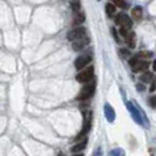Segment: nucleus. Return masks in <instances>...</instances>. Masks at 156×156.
<instances>
[{"label": "nucleus", "instance_id": "1", "mask_svg": "<svg viewBox=\"0 0 156 156\" xmlns=\"http://www.w3.org/2000/svg\"><path fill=\"white\" fill-rule=\"evenodd\" d=\"M95 93V82H91V83H87L82 89L78 93L77 95V100H87L89 98H91Z\"/></svg>", "mask_w": 156, "mask_h": 156}, {"label": "nucleus", "instance_id": "2", "mask_svg": "<svg viewBox=\"0 0 156 156\" xmlns=\"http://www.w3.org/2000/svg\"><path fill=\"white\" fill-rule=\"evenodd\" d=\"M91 116H93V113L89 111V112H85L84 113V122H83V127H82V129H80V132L78 133V135H77V140H79V139H82V138H84L85 135H88V133H89V130H90V127H91Z\"/></svg>", "mask_w": 156, "mask_h": 156}, {"label": "nucleus", "instance_id": "3", "mask_svg": "<svg viewBox=\"0 0 156 156\" xmlns=\"http://www.w3.org/2000/svg\"><path fill=\"white\" fill-rule=\"evenodd\" d=\"M94 78V67L89 66L88 68H85L84 71H82L80 73H78L76 76V80L78 83H88Z\"/></svg>", "mask_w": 156, "mask_h": 156}, {"label": "nucleus", "instance_id": "4", "mask_svg": "<svg viewBox=\"0 0 156 156\" xmlns=\"http://www.w3.org/2000/svg\"><path fill=\"white\" fill-rule=\"evenodd\" d=\"M126 106H127L128 111L130 112L133 119H134L138 124H144V121H143V117H141V115H140V111H139L138 107L134 105V102H132V101H127V102H126Z\"/></svg>", "mask_w": 156, "mask_h": 156}, {"label": "nucleus", "instance_id": "5", "mask_svg": "<svg viewBox=\"0 0 156 156\" xmlns=\"http://www.w3.org/2000/svg\"><path fill=\"white\" fill-rule=\"evenodd\" d=\"M89 43H90V39H89V37H88L87 34H84V35L79 37L78 39L73 40L72 48H73V50H76V51H79V50H83V48H84V46H87Z\"/></svg>", "mask_w": 156, "mask_h": 156}, {"label": "nucleus", "instance_id": "6", "mask_svg": "<svg viewBox=\"0 0 156 156\" xmlns=\"http://www.w3.org/2000/svg\"><path fill=\"white\" fill-rule=\"evenodd\" d=\"M91 62V56L90 55H80L76 58L74 61V67L76 69H83L84 67H87L89 63Z\"/></svg>", "mask_w": 156, "mask_h": 156}, {"label": "nucleus", "instance_id": "7", "mask_svg": "<svg viewBox=\"0 0 156 156\" xmlns=\"http://www.w3.org/2000/svg\"><path fill=\"white\" fill-rule=\"evenodd\" d=\"M85 34V28L84 27H76V28H73V29H71L68 33H67V40H69V41H73V40H76V39H78L79 37H82V35H84Z\"/></svg>", "mask_w": 156, "mask_h": 156}, {"label": "nucleus", "instance_id": "8", "mask_svg": "<svg viewBox=\"0 0 156 156\" xmlns=\"http://www.w3.org/2000/svg\"><path fill=\"white\" fill-rule=\"evenodd\" d=\"M115 22H116V24H119V26H123V27H128V28H130L132 24H133L132 20L126 13H118L116 16V18H115Z\"/></svg>", "mask_w": 156, "mask_h": 156}, {"label": "nucleus", "instance_id": "9", "mask_svg": "<svg viewBox=\"0 0 156 156\" xmlns=\"http://www.w3.org/2000/svg\"><path fill=\"white\" fill-rule=\"evenodd\" d=\"M104 112H105V117H106L107 122H113V121H115L116 113H115V110L112 108V106H111L110 104H105V106H104Z\"/></svg>", "mask_w": 156, "mask_h": 156}, {"label": "nucleus", "instance_id": "10", "mask_svg": "<svg viewBox=\"0 0 156 156\" xmlns=\"http://www.w3.org/2000/svg\"><path fill=\"white\" fill-rule=\"evenodd\" d=\"M149 67V62L147 61H141V60H138L134 66H133V71L134 72H139V71H144Z\"/></svg>", "mask_w": 156, "mask_h": 156}, {"label": "nucleus", "instance_id": "11", "mask_svg": "<svg viewBox=\"0 0 156 156\" xmlns=\"http://www.w3.org/2000/svg\"><path fill=\"white\" fill-rule=\"evenodd\" d=\"M132 16H133V18L136 20V21L141 20V17H143V9H141V6H135V7L132 10Z\"/></svg>", "mask_w": 156, "mask_h": 156}, {"label": "nucleus", "instance_id": "12", "mask_svg": "<svg viewBox=\"0 0 156 156\" xmlns=\"http://www.w3.org/2000/svg\"><path fill=\"white\" fill-rule=\"evenodd\" d=\"M124 38H126L127 44H128L130 48H134V46H135V34H134V32H129Z\"/></svg>", "mask_w": 156, "mask_h": 156}, {"label": "nucleus", "instance_id": "13", "mask_svg": "<svg viewBox=\"0 0 156 156\" xmlns=\"http://www.w3.org/2000/svg\"><path fill=\"white\" fill-rule=\"evenodd\" d=\"M85 145H87V139L84 138L80 143H78V144H76L72 149H71V151L72 152H80L82 150H84V147H85Z\"/></svg>", "mask_w": 156, "mask_h": 156}, {"label": "nucleus", "instance_id": "14", "mask_svg": "<svg viewBox=\"0 0 156 156\" xmlns=\"http://www.w3.org/2000/svg\"><path fill=\"white\" fill-rule=\"evenodd\" d=\"M84 20H85L84 13L80 12V11H78V12L74 13V21H73V23H74V24H82V23L84 22Z\"/></svg>", "mask_w": 156, "mask_h": 156}, {"label": "nucleus", "instance_id": "15", "mask_svg": "<svg viewBox=\"0 0 156 156\" xmlns=\"http://www.w3.org/2000/svg\"><path fill=\"white\" fill-rule=\"evenodd\" d=\"M152 78H154V76H152V73H151V72H145L144 74H141L140 80H141V82H144V83H150V82L152 80Z\"/></svg>", "mask_w": 156, "mask_h": 156}, {"label": "nucleus", "instance_id": "16", "mask_svg": "<svg viewBox=\"0 0 156 156\" xmlns=\"http://www.w3.org/2000/svg\"><path fill=\"white\" fill-rule=\"evenodd\" d=\"M71 7H72V10H73L74 13L78 12V11L80 10V2H79V0H73V1L71 2Z\"/></svg>", "mask_w": 156, "mask_h": 156}, {"label": "nucleus", "instance_id": "17", "mask_svg": "<svg viewBox=\"0 0 156 156\" xmlns=\"http://www.w3.org/2000/svg\"><path fill=\"white\" fill-rule=\"evenodd\" d=\"M105 9H106V12H107L110 16H112V15L116 12V6H115L113 4H106Z\"/></svg>", "mask_w": 156, "mask_h": 156}, {"label": "nucleus", "instance_id": "18", "mask_svg": "<svg viewBox=\"0 0 156 156\" xmlns=\"http://www.w3.org/2000/svg\"><path fill=\"white\" fill-rule=\"evenodd\" d=\"M115 5H117V7H121V9H126L127 7V4L124 0H112Z\"/></svg>", "mask_w": 156, "mask_h": 156}, {"label": "nucleus", "instance_id": "19", "mask_svg": "<svg viewBox=\"0 0 156 156\" xmlns=\"http://www.w3.org/2000/svg\"><path fill=\"white\" fill-rule=\"evenodd\" d=\"M119 55H121L123 58H127L128 56H130V51H129V50H127V49L121 48V49H119Z\"/></svg>", "mask_w": 156, "mask_h": 156}, {"label": "nucleus", "instance_id": "20", "mask_svg": "<svg viewBox=\"0 0 156 156\" xmlns=\"http://www.w3.org/2000/svg\"><path fill=\"white\" fill-rule=\"evenodd\" d=\"M110 154H111L112 156H123V155H124V151H123L122 149H115V150H112Z\"/></svg>", "mask_w": 156, "mask_h": 156}, {"label": "nucleus", "instance_id": "21", "mask_svg": "<svg viewBox=\"0 0 156 156\" xmlns=\"http://www.w3.org/2000/svg\"><path fill=\"white\" fill-rule=\"evenodd\" d=\"M136 56H138V57L147 58V57H151V56H152V54H151V52H149V51H141V52H139Z\"/></svg>", "mask_w": 156, "mask_h": 156}, {"label": "nucleus", "instance_id": "22", "mask_svg": "<svg viewBox=\"0 0 156 156\" xmlns=\"http://www.w3.org/2000/svg\"><path fill=\"white\" fill-rule=\"evenodd\" d=\"M130 28H128V27H123V26H121V29H119V33L123 35V37H126L130 30H129Z\"/></svg>", "mask_w": 156, "mask_h": 156}, {"label": "nucleus", "instance_id": "23", "mask_svg": "<svg viewBox=\"0 0 156 156\" xmlns=\"http://www.w3.org/2000/svg\"><path fill=\"white\" fill-rule=\"evenodd\" d=\"M149 102H150V105L152 107H156V96H151L150 100H149Z\"/></svg>", "mask_w": 156, "mask_h": 156}, {"label": "nucleus", "instance_id": "24", "mask_svg": "<svg viewBox=\"0 0 156 156\" xmlns=\"http://www.w3.org/2000/svg\"><path fill=\"white\" fill-rule=\"evenodd\" d=\"M138 60H139V57H138V56H133V57L130 58V61H129V65L133 67V66H134V63H135Z\"/></svg>", "mask_w": 156, "mask_h": 156}, {"label": "nucleus", "instance_id": "25", "mask_svg": "<svg viewBox=\"0 0 156 156\" xmlns=\"http://www.w3.org/2000/svg\"><path fill=\"white\" fill-rule=\"evenodd\" d=\"M156 89V83H152L151 84V88H150V91H154Z\"/></svg>", "mask_w": 156, "mask_h": 156}, {"label": "nucleus", "instance_id": "26", "mask_svg": "<svg viewBox=\"0 0 156 156\" xmlns=\"http://www.w3.org/2000/svg\"><path fill=\"white\" fill-rule=\"evenodd\" d=\"M152 68H154V71L156 72V60H155V61L152 62Z\"/></svg>", "mask_w": 156, "mask_h": 156}, {"label": "nucleus", "instance_id": "27", "mask_svg": "<svg viewBox=\"0 0 156 156\" xmlns=\"http://www.w3.org/2000/svg\"><path fill=\"white\" fill-rule=\"evenodd\" d=\"M136 87H138V89H139V90H140V91H141V90H143V89H144V88H143V85H141V84H138V85H136Z\"/></svg>", "mask_w": 156, "mask_h": 156}, {"label": "nucleus", "instance_id": "28", "mask_svg": "<svg viewBox=\"0 0 156 156\" xmlns=\"http://www.w3.org/2000/svg\"><path fill=\"white\" fill-rule=\"evenodd\" d=\"M155 83H156V79H155Z\"/></svg>", "mask_w": 156, "mask_h": 156}]
</instances>
